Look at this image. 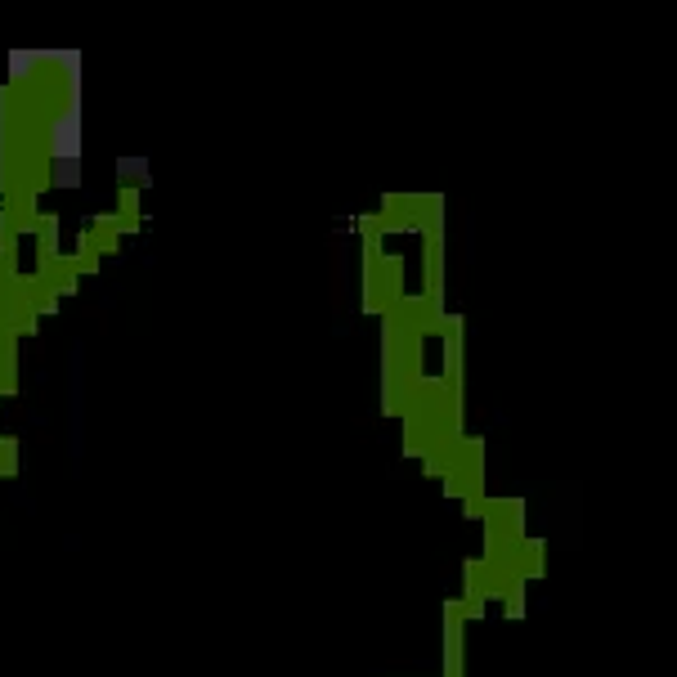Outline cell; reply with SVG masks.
<instances>
[{
    "instance_id": "obj_1",
    "label": "cell",
    "mask_w": 677,
    "mask_h": 677,
    "mask_svg": "<svg viewBox=\"0 0 677 677\" xmlns=\"http://www.w3.org/2000/svg\"><path fill=\"white\" fill-rule=\"evenodd\" d=\"M462 597L444 606V677H462Z\"/></svg>"
},
{
    "instance_id": "obj_2",
    "label": "cell",
    "mask_w": 677,
    "mask_h": 677,
    "mask_svg": "<svg viewBox=\"0 0 677 677\" xmlns=\"http://www.w3.org/2000/svg\"><path fill=\"white\" fill-rule=\"evenodd\" d=\"M5 157H9V90L0 86V198H5V184H9Z\"/></svg>"
}]
</instances>
